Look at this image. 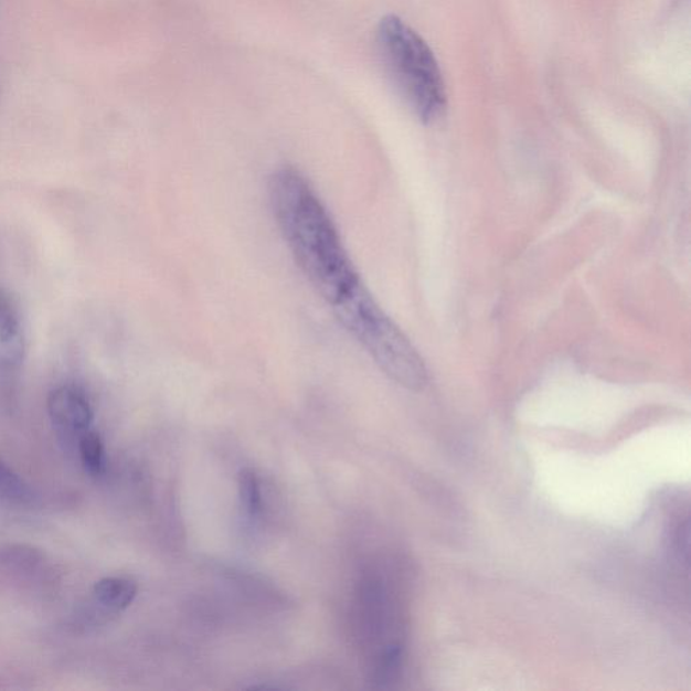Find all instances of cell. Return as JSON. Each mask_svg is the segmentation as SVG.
I'll return each mask as SVG.
<instances>
[{
	"instance_id": "obj_1",
	"label": "cell",
	"mask_w": 691,
	"mask_h": 691,
	"mask_svg": "<svg viewBox=\"0 0 691 691\" xmlns=\"http://www.w3.org/2000/svg\"><path fill=\"white\" fill-rule=\"evenodd\" d=\"M273 214L285 242L317 293L332 309L365 289L329 211L309 181L295 168L273 173L269 184Z\"/></svg>"
},
{
	"instance_id": "obj_2",
	"label": "cell",
	"mask_w": 691,
	"mask_h": 691,
	"mask_svg": "<svg viewBox=\"0 0 691 691\" xmlns=\"http://www.w3.org/2000/svg\"><path fill=\"white\" fill-rule=\"evenodd\" d=\"M381 62L393 86L423 123L444 117L447 94L438 62L419 34L398 17L387 15L378 29Z\"/></svg>"
},
{
	"instance_id": "obj_3",
	"label": "cell",
	"mask_w": 691,
	"mask_h": 691,
	"mask_svg": "<svg viewBox=\"0 0 691 691\" xmlns=\"http://www.w3.org/2000/svg\"><path fill=\"white\" fill-rule=\"evenodd\" d=\"M339 321L387 378L410 391L424 390L428 374L422 357L373 296L351 308Z\"/></svg>"
},
{
	"instance_id": "obj_4",
	"label": "cell",
	"mask_w": 691,
	"mask_h": 691,
	"mask_svg": "<svg viewBox=\"0 0 691 691\" xmlns=\"http://www.w3.org/2000/svg\"><path fill=\"white\" fill-rule=\"evenodd\" d=\"M47 412L51 419L65 433L81 435L89 429L94 412L81 391L71 386H60L47 397Z\"/></svg>"
},
{
	"instance_id": "obj_5",
	"label": "cell",
	"mask_w": 691,
	"mask_h": 691,
	"mask_svg": "<svg viewBox=\"0 0 691 691\" xmlns=\"http://www.w3.org/2000/svg\"><path fill=\"white\" fill-rule=\"evenodd\" d=\"M135 581L124 577H108L96 582L94 596L96 603L113 614H119L135 602L137 597Z\"/></svg>"
},
{
	"instance_id": "obj_6",
	"label": "cell",
	"mask_w": 691,
	"mask_h": 691,
	"mask_svg": "<svg viewBox=\"0 0 691 691\" xmlns=\"http://www.w3.org/2000/svg\"><path fill=\"white\" fill-rule=\"evenodd\" d=\"M240 499L246 517L257 519L263 512V493L256 471L244 469L238 478Z\"/></svg>"
},
{
	"instance_id": "obj_7",
	"label": "cell",
	"mask_w": 691,
	"mask_h": 691,
	"mask_svg": "<svg viewBox=\"0 0 691 691\" xmlns=\"http://www.w3.org/2000/svg\"><path fill=\"white\" fill-rule=\"evenodd\" d=\"M78 453H81L84 469L89 475L99 476L105 468V446L99 434L87 429L78 435Z\"/></svg>"
},
{
	"instance_id": "obj_8",
	"label": "cell",
	"mask_w": 691,
	"mask_h": 691,
	"mask_svg": "<svg viewBox=\"0 0 691 691\" xmlns=\"http://www.w3.org/2000/svg\"><path fill=\"white\" fill-rule=\"evenodd\" d=\"M22 336L21 313L9 290L0 287V339Z\"/></svg>"
},
{
	"instance_id": "obj_9",
	"label": "cell",
	"mask_w": 691,
	"mask_h": 691,
	"mask_svg": "<svg viewBox=\"0 0 691 691\" xmlns=\"http://www.w3.org/2000/svg\"><path fill=\"white\" fill-rule=\"evenodd\" d=\"M0 488L8 490L11 495H20L23 492L20 478H18L2 460H0Z\"/></svg>"
}]
</instances>
